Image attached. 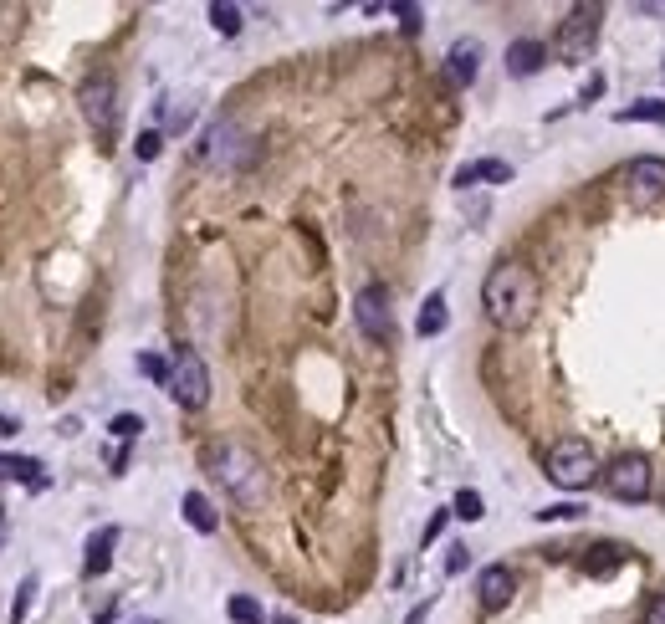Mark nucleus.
Wrapping results in <instances>:
<instances>
[{
	"label": "nucleus",
	"mask_w": 665,
	"mask_h": 624,
	"mask_svg": "<svg viewBox=\"0 0 665 624\" xmlns=\"http://www.w3.org/2000/svg\"><path fill=\"white\" fill-rule=\"evenodd\" d=\"M169 399L180 410H205L210 405V369L195 348H174L169 359Z\"/></svg>",
	"instance_id": "4"
},
{
	"label": "nucleus",
	"mask_w": 665,
	"mask_h": 624,
	"mask_svg": "<svg viewBox=\"0 0 665 624\" xmlns=\"http://www.w3.org/2000/svg\"><path fill=\"white\" fill-rule=\"evenodd\" d=\"M36 584H41V578H36V573H26V578H21V594H16V604H11V624H21V619L31 614V599H36Z\"/></svg>",
	"instance_id": "23"
},
{
	"label": "nucleus",
	"mask_w": 665,
	"mask_h": 624,
	"mask_svg": "<svg viewBox=\"0 0 665 624\" xmlns=\"http://www.w3.org/2000/svg\"><path fill=\"white\" fill-rule=\"evenodd\" d=\"M476 72H481V41H476V36L451 41V52H446V77H451V87H471Z\"/></svg>",
	"instance_id": "12"
},
{
	"label": "nucleus",
	"mask_w": 665,
	"mask_h": 624,
	"mask_svg": "<svg viewBox=\"0 0 665 624\" xmlns=\"http://www.w3.org/2000/svg\"><path fill=\"white\" fill-rule=\"evenodd\" d=\"M446 522H451V512H435V517L425 522V548H430V543L440 538V532H446Z\"/></svg>",
	"instance_id": "30"
},
{
	"label": "nucleus",
	"mask_w": 665,
	"mask_h": 624,
	"mask_svg": "<svg viewBox=\"0 0 665 624\" xmlns=\"http://www.w3.org/2000/svg\"><path fill=\"white\" fill-rule=\"evenodd\" d=\"M665 123V103L660 98H640L635 108H619V123Z\"/></svg>",
	"instance_id": "21"
},
{
	"label": "nucleus",
	"mask_w": 665,
	"mask_h": 624,
	"mask_svg": "<svg viewBox=\"0 0 665 624\" xmlns=\"http://www.w3.org/2000/svg\"><path fill=\"white\" fill-rule=\"evenodd\" d=\"M507 180H512V169L502 159H476V164L456 169V185L461 190H471V185H507Z\"/></svg>",
	"instance_id": "16"
},
{
	"label": "nucleus",
	"mask_w": 665,
	"mask_h": 624,
	"mask_svg": "<svg viewBox=\"0 0 665 624\" xmlns=\"http://www.w3.org/2000/svg\"><path fill=\"white\" fill-rule=\"evenodd\" d=\"M210 26L220 36H241V6H231V0H215V6H210Z\"/></svg>",
	"instance_id": "19"
},
{
	"label": "nucleus",
	"mask_w": 665,
	"mask_h": 624,
	"mask_svg": "<svg viewBox=\"0 0 665 624\" xmlns=\"http://www.w3.org/2000/svg\"><path fill=\"white\" fill-rule=\"evenodd\" d=\"M389 11H394V16H399V26H405V31H410V36H415V31H420V6H410V0H394V6H389Z\"/></svg>",
	"instance_id": "25"
},
{
	"label": "nucleus",
	"mask_w": 665,
	"mask_h": 624,
	"mask_svg": "<svg viewBox=\"0 0 665 624\" xmlns=\"http://www.w3.org/2000/svg\"><path fill=\"white\" fill-rule=\"evenodd\" d=\"M159 149H164V133H139V144H133V154H139V159H159Z\"/></svg>",
	"instance_id": "26"
},
{
	"label": "nucleus",
	"mask_w": 665,
	"mask_h": 624,
	"mask_svg": "<svg viewBox=\"0 0 665 624\" xmlns=\"http://www.w3.org/2000/svg\"><path fill=\"white\" fill-rule=\"evenodd\" d=\"M16 430H21V425H16L11 415H0V435H16Z\"/></svg>",
	"instance_id": "35"
},
{
	"label": "nucleus",
	"mask_w": 665,
	"mask_h": 624,
	"mask_svg": "<svg viewBox=\"0 0 665 624\" xmlns=\"http://www.w3.org/2000/svg\"><path fill=\"white\" fill-rule=\"evenodd\" d=\"M451 323V312H446V292H430L425 307H420V318H415V333L420 338H435V333H446Z\"/></svg>",
	"instance_id": "17"
},
{
	"label": "nucleus",
	"mask_w": 665,
	"mask_h": 624,
	"mask_svg": "<svg viewBox=\"0 0 665 624\" xmlns=\"http://www.w3.org/2000/svg\"><path fill=\"white\" fill-rule=\"evenodd\" d=\"M594 476H599V456L589 440L568 435L548 451V481L563 486V492H584V486H594Z\"/></svg>",
	"instance_id": "3"
},
{
	"label": "nucleus",
	"mask_w": 665,
	"mask_h": 624,
	"mask_svg": "<svg viewBox=\"0 0 665 624\" xmlns=\"http://www.w3.org/2000/svg\"><path fill=\"white\" fill-rule=\"evenodd\" d=\"M205 159L220 164V169H231V164H246L251 159V144H246V133L236 123H215L205 133Z\"/></svg>",
	"instance_id": "10"
},
{
	"label": "nucleus",
	"mask_w": 665,
	"mask_h": 624,
	"mask_svg": "<svg viewBox=\"0 0 665 624\" xmlns=\"http://www.w3.org/2000/svg\"><path fill=\"white\" fill-rule=\"evenodd\" d=\"M481 307L502 333H522L532 323V312H538V277H532L522 261L492 266L481 282Z\"/></svg>",
	"instance_id": "1"
},
{
	"label": "nucleus",
	"mask_w": 665,
	"mask_h": 624,
	"mask_svg": "<svg viewBox=\"0 0 665 624\" xmlns=\"http://www.w3.org/2000/svg\"><path fill=\"white\" fill-rule=\"evenodd\" d=\"M180 507H185V522H190L195 532H205V538L220 527V517H215V507H210V497H205V492H185V502H180Z\"/></svg>",
	"instance_id": "18"
},
{
	"label": "nucleus",
	"mask_w": 665,
	"mask_h": 624,
	"mask_svg": "<svg viewBox=\"0 0 665 624\" xmlns=\"http://www.w3.org/2000/svg\"><path fill=\"white\" fill-rule=\"evenodd\" d=\"M599 93H604V77H589V82H584V93H579V103H594Z\"/></svg>",
	"instance_id": "32"
},
{
	"label": "nucleus",
	"mask_w": 665,
	"mask_h": 624,
	"mask_svg": "<svg viewBox=\"0 0 665 624\" xmlns=\"http://www.w3.org/2000/svg\"><path fill=\"white\" fill-rule=\"evenodd\" d=\"M645 624H665V594H655V599L645 604Z\"/></svg>",
	"instance_id": "31"
},
{
	"label": "nucleus",
	"mask_w": 665,
	"mask_h": 624,
	"mask_svg": "<svg viewBox=\"0 0 665 624\" xmlns=\"http://www.w3.org/2000/svg\"><path fill=\"white\" fill-rule=\"evenodd\" d=\"M425 614H430V599H425V604H420V609H415V614H410L405 624H425Z\"/></svg>",
	"instance_id": "34"
},
{
	"label": "nucleus",
	"mask_w": 665,
	"mask_h": 624,
	"mask_svg": "<svg viewBox=\"0 0 665 624\" xmlns=\"http://www.w3.org/2000/svg\"><path fill=\"white\" fill-rule=\"evenodd\" d=\"M476 594H481V609H507L512 604V594H517V573L507 568V563H492V568H481L476 573Z\"/></svg>",
	"instance_id": "11"
},
{
	"label": "nucleus",
	"mask_w": 665,
	"mask_h": 624,
	"mask_svg": "<svg viewBox=\"0 0 665 624\" xmlns=\"http://www.w3.org/2000/svg\"><path fill=\"white\" fill-rule=\"evenodd\" d=\"M128 624H159V619H128Z\"/></svg>",
	"instance_id": "37"
},
{
	"label": "nucleus",
	"mask_w": 665,
	"mask_h": 624,
	"mask_svg": "<svg viewBox=\"0 0 665 624\" xmlns=\"http://www.w3.org/2000/svg\"><path fill=\"white\" fill-rule=\"evenodd\" d=\"M77 103H82V118L93 123L98 139H113L118 133V87H113V77H87L77 87Z\"/></svg>",
	"instance_id": "6"
},
{
	"label": "nucleus",
	"mask_w": 665,
	"mask_h": 624,
	"mask_svg": "<svg viewBox=\"0 0 665 624\" xmlns=\"http://www.w3.org/2000/svg\"><path fill=\"white\" fill-rule=\"evenodd\" d=\"M543 62H548V47H543V41H532V36H522V41L507 47V72L512 77H538Z\"/></svg>",
	"instance_id": "13"
},
{
	"label": "nucleus",
	"mask_w": 665,
	"mask_h": 624,
	"mask_svg": "<svg viewBox=\"0 0 665 624\" xmlns=\"http://www.w3.org/2000/svg\"><path fill=\"white\" fill-rule=\"evenodd\" d=\"M604 486H609V497L619 502H645L650 497V461L645 456H614L609 471H604Z\"/></svg>",
	"instance_id": "7"
},
{
	"label": "nucleus",
	"mask_w": 665,
	"mask_h": 624,
	"mask_svg": "<svg viewBox=\"0 0 665 624\" xmlns=\"http://www.w3.org/2000/svg\"><path fill=\"white\" fill-rule=\"evenodd\" d=\"M466 568H471V548H466V543H456V548H451V558H446V573H466Z\"/></svg>",
	"instance_id": "29"
},
{
	"label": "nucleus",
	"mask_w": 665,
	"mask_h": 624,
	"mask_svg": "<svg viewBox=\"0 0 665 624\" xmlns=\"http://www.w3.org/2000/svg\"><path fill=\"white\" fill-rule=\"evenodd\" d=\"M599 26H604V11L599 6H568V16L558 21V57L563 62H589L594 47H599Z\"/></svg>",
	"instance_id": "5"
},
{
	"label": "nucleus",
	"mask_w": 665,
	"mask_h": 624,
	"mask_svg": "<svg viewBox=\"0 0 665 624\" xmlns=\"http://www.w3.org/2000/svg\"><path fill=\"white\" fill-rule=\"evenodd\" d=\"M625 185H630V200H635V205H655V200L665 195V159L640 154V159L625 169Z\"/></svg>",
	"instance_id": "9"
},
{
	"label": "nucleus",
	"mask_w": 665,
	"mask_h": 624,
	"mask_svg": "<svg viewBox=\"0 0 665 624\" xmlns=\"http://www.w3.org/2000/svg\"><path fill=\"white\" fill-rule=\"evenodd\" d=\"M139 374H149L154 384H164V389H169V364L159 359V353H139Z\"/></svg>",
	"instance_id": "24"
},
{
	"label": "nucleus",
	"mask_w": 665,
	"mask_h": 624,
	"mask_svg": "<svg viewBox=\"0 0 665 624\" xmlns=\"http://www.w3.org/2000/svg\"><path fill=\"white\" fill-rule=\"evenodd\" d=\"M205 466H210V476L226 486L236 502L256 507V502L266 497V471H261V461L246 451V445H210V451H205Z\"/></svg>",
	"instance_id": "2"
},
{
	"label": "nucleus",
	"mask_w": 665,
	"mask_h": 624,
	"mask_svg": "<svg viewBox=\"0 0 665 624\" xmlns=\"http://www.w3.org/2000/svg\"><path fill=\"white\" fill-rule=\"evenodd\" d=\"M353 323L369 343H389L394 338V312H389V292L384 287H364L353 297Z\"/></svg>",
	"instance_id": "8"
},
{
	"label": "nucleus",
	"mask_w": 665,
	"mask_h": 624,
	"mask_svg": "<svg viewBox=\"0 0 665 624\" xmlns=\"http://www.w3.org/2000/svg\"><path fill=\"white\" fill-rule=\"evenodd\" d=\"M6 532H11V522H6V507H0V548H6Z\"/></svg>",
	"instance_id": "36"
},
{
	"label": "nucleus",
	"mask_w": 665,
	"mask_h": 624,
	"mask_svg": "<svg viewBox=\"0 0 665 624\" xmlns=\"http://www.w3.org/2000/svg\"><path fill=\"white\" fill-rule=\"evenodd\" d=\"M0 481H26L31 492H47V471L36 456H0Z\"/></svg>",
	"instance_id": "15"
},
{
	"label": "nucleus",
	"mask_w": 665,
	"mask_h": 624,
	"mask_svg": "<svg viewBox=\"0 0 665 624\" xmlns=\"http://www.w3.org/2000/svg\"><path fill=\"white\" fill-rule=\"evenodd\" d=\"M538 517H543V522H558V517H563V522H573V517H584V507H579V502H558V507L538 512Z\"/></svg>",
	"instance_id": "28"
},
{
	"label": "nucleus",
	"mask_w": 665,
	"mask_h": 624,
	"mask_svg": "<svg viewBox=\"0 0 665 624\" xmlns=\"http://www.w3.org/2000/svg\"><path fill=\"white\" fill-rule=\"evenodd\" d=\"M108 430H113L118 440H133V435L144 430V420H139V415H113V425H108Z\"/></svg>",
	"instance_id": "27"
},
{
	"label": "nucleus",
	"mask_w": 665,
	"mask_h": 624,
	"mask_svg": "<svg viewBox=\"0 0 665 624\" xmlns=\"http://www.w3.org/2000/svg\"><path fill=\"white\" fill-rule=\"evenodd\" d=\"M226 614H231V624H266V609H261L251 594H231Z\"/></svg>",
	"instance_id": "20"
},
{
	"label": "nucleus",
	"mask_w": 665,
	"mask_h": 624,
	"mask_svg": "<svg viewBox=\"0 0 665 624\" xmlns=\"http://www.w3.org/2000/svg\"><path fill=\"white\" fill-rule=\"evenodd\" d=\"M113 548H118V527H98L93 538H87V558H82V573H87V578L108 573V563H113Z\"/></svg>",
	"instance_id": "14"
},
{
	"label": "nucleus",
	"mask_w": 665,
	"mask_h": 624,
	"mask_svg": "<svg viewBox=\"0 0 665 624\" xmlns=\"http://www.w3.org/2000/svg\"><path fill=\"white\" fill-rule=\"evenodd\" d=\"M640 16H665V0H635Z\"/></svg>",
	"instance_id": "33"
},
{
	"label": "nucleus",
	"mask_w": 665,
	"mask_h": 624,
	"mask_svg": "<svg viewBox=\"0 0 665 624\" xmlns=\"http://www.w3.org/2000/svg\"><path fill=\"white\" fill-rule=\"evenodd\" d=\"M451 517H461V522H481L486 517V502H481V492H456V502H451Z\"/></svg>",
	"instance_id": "22"
}]
</instances>
